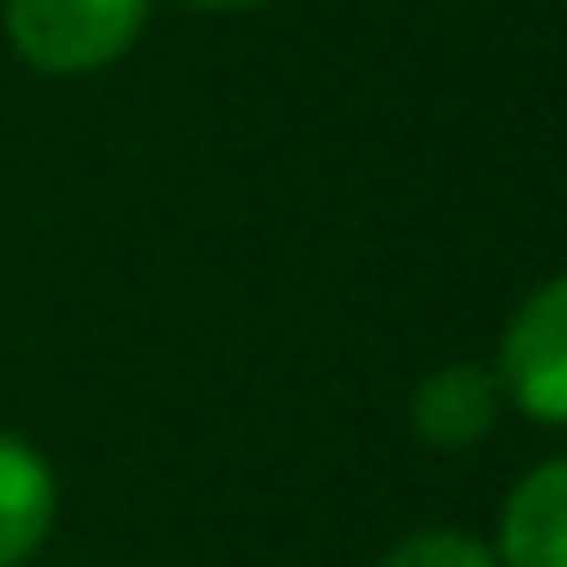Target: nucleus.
Listing matches in <instances>:
<instances>
[{"label": "nucleus", "instance_id": "1", "mask_svg": "<svg viewBox=\"0 0 567 567\" xmlns=\"http://www.w3.org/2000/svg\"><path fill=\"white\" fill-rule=\"evenodd\" d=\"M147 25V0H7V38L38 74H99Z\"/></svg>", "mask_w": 567, "mask_h": 567}, {"label": "nucleus", "instance_id": "2", "mask_svg": "<svg viewBox=\"0 0 567 567\" xmlns=\"http://www.w3.org/2000/svg\"><path fill=\"white\" fill-rule=\"evenodd\" d=\"M501 391L530 421L567 427V275L543 281L501 336Z\"/></svg>", "mask_w": 567, "mask_h": 567}, {"label": "nucleus", "instance_id": "3", "mask_svg": "<svg viewBox=\"0 0 567 567\" xmlns=\"http://www.w3.org/2000/svg\"><path fill=\"white\" fill-rule=\"evenodd\" d=\"M501 403H506L501 372L476 367V360H452V367L427 372V379L415 384L409 427H415V440L433 445V452H470V445L488 440Z\"/></svg>", "mask_w": 567, "mask_h": 567}, {"label": "nucleus", "instance_id": "4", "mask_svg": "<svg viewBox=\"0 0 567 567\" xmlns=\"http://www.w3.org/2000/svg\"><path fill=\"white\" fill-rule=\"evenodd\" d=\"M501 567H567V457L537 464L501 506Z\"/></svg>", "mask_w": 567, "mask_h": 567}, {"label": "nucleus", "instance_id": "5", "mask_svg": "<svg viewBox=\"0 0 567 567\" xmlns=\"http://www.w3.org/2000/svg\"><path fill=\"white\" fill-rule=\"evenodd\" d=\"M55 525V470L31 440L0 427V567H25Z\"/></svg>", "mask_w": 567, "mask_h": 567}, {"label": "nucleus", "instance_id": "6", "mask_svg": "<svg viewBox=\"0 0 567 567\" xmlns=\"http://www.w3.org/2000/svg\"><path fill=\"white\" fill-rule=\"evenodd\" d=\"M379 567H501V555H494L482 537H470V530L433 525V530H415V537H403Z\"/></svg>", "mask_w": 567, "mask_h": 567}, {"label": "nucleus", "instance_id": "7", "mask_svg": "<svg viewBox=\"0 0 567 567\" xmlns=\"http://www.w3.org/2000/svg\"><path fill=\"white\" fill-rule=\"evenodd\" d=\"M184 7H202V13H250V7H269V0H184Z\"/></svg>", "mask_w": 567, "mask_h": 567}]
</instances>
